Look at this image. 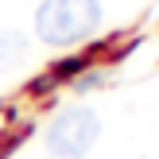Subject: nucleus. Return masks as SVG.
I'll use <instances>...</instances> for the list:
<instances>
[{"label": "nucleus", "instance_id": "1", "mask_svg": "<svg viewBox=\"0 0 159 159\" xmlns=\"http://www.w3.org/2000/svg\"><path fill=\"white\" fill-rule=\"evenodd\" d=\"M101 27V0H43L35 12V35L51 47H74Z\"/></svg>", "mask_w": 159, "mask_h": 159}, {"label": "nucleus", "instance_id": "3", "mask_svg": "<svg viewBox=\"0 0 159 159\" xmlns=\"http://www.w3.org/2000/svg\"><path fill=\"white\" fill-rule=\"evenodd\" d=\"M27 58V39L20 31H0V70H12Z\"/></svg>", "mask_w": 159, "mask_h": 159}, {"label": "nucleus", "instance_id": "2", "mask_svg": "<svg viewBox=\"0 0 159 159\" xmlns=\"http://www.w3.org/2000/svg\"><path fill=\"white\" fill-rule=\"evenodd\" d=\"M101 136V116L85 105L62 109L47 128V159H85Z\"/></svg>", "mask_w": 159, "mask_h": 159}]
</instances>
